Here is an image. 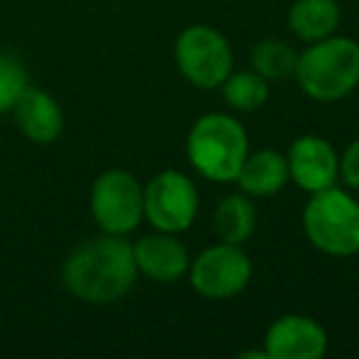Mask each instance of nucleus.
<instances>
[{
	"label": "nucleus",
	"mask_w": 359,
	"mask_h": 359,
	"mask_svg": "<svg viewBox=\"0 0 359 359\" xmlns=\"http://www.w3.org/2000/svg\"><path fill=\"white\" fill-rule=\"evenodd\" d=\"M133 244L126 236L106 234L79 244L62 269L65 288L91 305H109L130 293L138 278Z\"/></svg>",
	"instance_id": "obj_1"
},
{
	"label": "nucleus",
	"mask_w": 359,
	"mask_h": 359,
	"mask_svg": "<svg viewBox=\"0 0 359 359\" xmlns=\"http://www.w3.org/2000/svg\"><path fill=\"white\" fill-rule=\"evenodd\" d=\"M295 79L305 96L332 104L359 86V42L352 37H325L298 55Z\"/></svg>",
	"instance_id": "obj_2"
},
{
	"label": "nucleus",
	"mask_w": 359,
	"mask_h": 359,
	"mask_svg": "<svg viewBox=\"0 0 359 359\" xmlns=\"http://www.w3.org/2000/svg\"><path fill=\"white\" fill-rule=\"evenodd\" d=\"M187 160L212 182H234L249 155L244 126L226 114H205L187 133Z\"/></svg>",
	"instance_id": "obj_3"
},
{
	"label": "nucleus",
	"mask_w": 359,
	"mask_h": 359,
	"mask_svg": "<svg viewBox=\"0 0 359 359\" xmlns=\"http://www.w3.org/2000/svg\"><path fill=\"white\" fill-rule=\"evenodd\" d=\"M303 231L327 256L359 254V202L337 185L313 192L303 210Z\"/></svg>",
	"instance_id": "obj_4"
},
{
	"label": "nucleus",
	"mask_w": 359,
	"mask_h": 359,
	"mask_svg": "<svg viewBox=\"0 0 359 359\" xmlns=\"http://www.w3.org/2000/svg\"><path fill=\"white\" fill-rule=\"evenodd\" d=\"M175 65L197 89H217L234 69V52L219 30L210 25H190L175 42Z\"/></svg>",
	"instance_id": "obj_5"
},
{
	"label": "nucleus",
	"mask_w": 359,
	"mask_h": 359,
	"mask_svg": "<svg viewBox=\"0 0 359 359\" xmlns=\"http://www.w3.org/2000/svg\"><path fill=\"white\" fill-rule=\"evenodd\" d=\"M200 212V192L180 170H163L143 187V219L153 229L180 234L187 231Z\"/></svg>",
	"instance_id": "obj_6"
},
{
	"label": "nucleus",
	"mask_w": 359,
	"mask_h": 359,
	"mask_svg": "<svg viewBox=\"0 0 359 359\" xmlns=\"http://www.w3.org/2000/svg\"><path fill=\"white\" fill-rule=\"evenodd\" d=\"M89 207L101 231L126 236L143 222V185L128 170H106L91 185Z\"/></svg>",
	"instance_id": "obj_7"
},
{
	"label": "nucleus",
	"mask_w": 359,
	"mask_h": 359,
	"mask_svg": "<svg viewBox=\"0 0 359 359\" xmlns=\"http://www.w3.org/2000/svg\"><path fill=\"white\" fill-rule=\"evenodd\" d=\"M190 283L202 298L229 300L246 290L251 280V259L236 244H219L205 249L195 261H190Z\"/></svg>",
	"instance_id": "obj_8"
},
{
	"label": "nucleus",
	"mask_w": 359,
	"mask_h": 359,
	"mask_svg": "<svg viewBox=\"0 0 359 359\" xmlns=\"http://www.w3.org/2000/svg\"><path fill=\"white\" fill-rule=\"evenodd\" d=\"M288 175L295 185L305 192H320L337 185L339 180V155L330 140L323 135H300L293 140L288 155Z\"/></svg>",
	"instance_id": "obj_9"
},
{
	"label": "nucleus",
	"mask_w": 359,
	"mask_h": 359,
	"mask_svg": "<svg viewBox=\"0 0 359 359\" xmlns=\"http://www.w3.org/2000/svg\"><path fill=\"white\" fill-rule=\"evenodd\" d=\"M327 330L308 315H283L266 332V357L320 359L327 352Z\"/></svg>",
	"instance_id": "obj_10"
},
{
	"label": "nucleus",
	"mask_w": 359,
	"mask_h": 359,
	"mask_svg": "<svg viewBox=\"0 0 359 359\" xmlns=\"http://www.w3.org/2000/svg\"><path fill=\"white\" fill-rule=\"evenodd\" d=\"M133 256L138 273L155 283H175L190 269V254L187 246L177 239V234L158 231L140 236L133 244Z\"/></svg>",
	"instance_id": "obj_11"
},
{
	"label": "nucleus",
	"mask_w": 359,
	"mask_h": 359,
	"mask_svg": "<svg viewBox=\"0 0 359 359\" xmlns=\"http://www.w3.org/2000/svg\"><path fill=\"white\" fill-rule=\"evenodd\" d=\"M13 111H15L18 128L32 143L47 145V143H55L62 135L65 114H62L55 96H50L47 91L27 86L25 94L20 96V101H18Z\"/></svg>",
	"instance_id": "obj_12"
},
{
	"label": "nucleus",
	"mask_w": 359,
	"mask_h": 359,
	"mask_svg": "<svg viewBox=\"0 0 359 359\" xmlns=\"http://www.w3.org/2000/svg\"><path fill=\"white\" fill-rule=\"evenodd\" d=\"M288 180L290 175L285 155L273 148H264L246 155L234 182L249 197H271L283 190Z\"/></svg>",
	"instance_id": "obj_13"
},
{
	"label": "nucleus",
	"mask_w": 359,
	"mask_h": 359,
	"mask_svg": "<svg viewBox=\"0 0 359 359\" xmlns=\"http://www.w3.org/2000/svg\"><path fill=\"white\" fill-rule=\"evenodd\" d=\"M337 0H295L288 13V25L293 35L303 42H318L330 37L339 25Z\"/></svg>",
	"instance_id": "obj_14"
},
{
	"label": "nucleus",
	"mask_w": 359,
	"mask_h": 359,
	"mask_svg": "<svg viewBox=\"0 0 359 359\" xmlns=\"http://www.w3.org/2000/svg\"><path fill=\"white\" fill-rule=\"evenodd\" d=\"M256 219H259V215H256V207L249 200V195L234 192V195H226L217 202L215 231L219 236V241L244 246L254 234Z\"/></svg>",
	"instance_id": "obj_15"
},
{
	"label": "nucleus",
	"mask_w": 359,
	"mask_h": 359,
	"mask_svg": "<svg viewBox=\"0 0 359 359\" xmlns=\"http://www.w3.org/2000/svg\"><path fill=\"white\" fill-rule=\"evenodd\" d=\"M222 96H224V101L234 111L254 114V111L264 109V106L269 104L271 86H269V79H264L259 72H254V69L236 72V74H229L224 79V84H222Z\"/></svg>",
	"instance_id": "obj_16"
},
{
	"label": "nucleus",
	"mask_w": 359,
	"mask_h": 359,
	"mask_svg": "<svg viewBox=\"0 0 359 359\" xmlns=\"http://www.w3.org/2000/svg\"><path fill=\"white\" fill-rule=\"evenodd\" d=\"M295 65H298V52L278 37H266L251 50V67L269 81L295 74Z\"/></svg>",
	"instance_id": "obj_17"
},
{
	"label": "nucleus",
	"mask_w": 359,
	"mask_h": 359,
	"mask_svg": "<svg viewBox=\"0 0 359 359\" xmlns=\"http://www.w3.org/2000/svg\"><path fill=\"white\" fill-rule=\"evenodd\" d=\"M27 86L30 79H27L25 65L11 52H0V114L15 109Z\"/></svg>",
	"instance_id": "obj_18"
},
{
	"label": "nucleus",
	"mask_w": 359,
	"mask_h": 359,
	"mask_svg": "<svg viewBox=\"0 0 359 359\" xmlns=\"http://www.w3.org/2000/svg\"><path fill=\"white\" fill-rule=\"evenodd\" d=\"M339 175L347 182V187L359 192V138L352 140L339 158Z\"/></svg>",
	"instance_id": "obj_19"
}]
</instances>
